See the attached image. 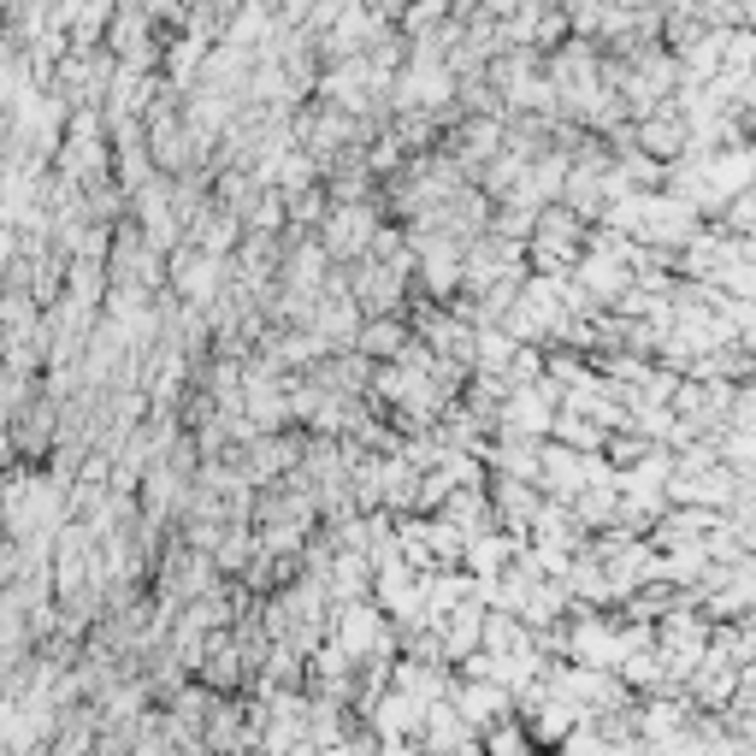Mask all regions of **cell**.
<instances>
[{
  "instance_id": "1",
  "label": "cell",
  "mask_w": 756,
  "mask_h": 756,
  "mask_svg": "<svg viewBox=\"0 0 756 756\" xmlns=\"http://www.w3.org/2000/svg\"><path fill=\"white\" fill-rule=\"evenodd\" d=\"M361 349H367V355H396V349H408V337H402V325H396V319H378V325H367Z\"/></svg>"
}]
</instances>
